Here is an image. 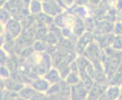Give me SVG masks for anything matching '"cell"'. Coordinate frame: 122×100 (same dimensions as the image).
Instances as JSON below:
<instances>
[{
  "label": "cell",
  "mask_w": 122,
  "mask_h": 100,
  "mask_svg": "<svg viewBox=\"0 0 122 100\" xmlns=\"http://www.w3.org/2000/svg\"><path fill=\"white\" fill-rule=\"evenodd\" d=\"M121 22H122V20H121Z\"/></svg>",
  "instance_id": "4dcf8cb0"
},
{
  "label": "cell",
  "mask_w": 122,
  "mask_h": 100,
  "mask_svg": "<svg viewBox=\"0 0 122 100\" xmlns=\"http://www.w3.org/2000/svg\"><path fill=\"white\" fill-rule=\"evenodd\" d=\"M48 45H55L58 44V40L56 36L53 33L49 31V33L46 35V36L43 39Z\"/></svg>",
  "instance_id": "ffe728a7"
},
{
  "label": "cell",
  "mask_w": 122,
  "mask_h": 100,
  "mask_svg": "<svg viewBox=\"0 0 122 100\" xmlns=\"http://www.w3.org/2000/svg\"><path fill=\"white\" fill-rule=\"evenodd\" d=\"M23 2L24 3V5H29V3L30 2L31 0H22Z\"/></svg>",
  "instance_id": "f546056e"
},
{
  "label": "cell",
  "mask_w": 122,
  "mask_h": 100,
  "mask_svg": "<svg viewBox=\"0 0 122 100\" xmlns=\"http://www.w3.org/2000/svg\"><path fill=\"white\" fill-rule=\"evenodd\" d=\"M87 95L88 90L82 81L77 84L71 86V99H86Z\"/></svg>",
  "instance_id": "5b68a950"
},
{
  "label": "cell",
  "mask_w": 122,
  "mask_h": 100,
  "mask_svg": "<svg viewBox=\"0 0 122 100\" xmlns=\"http://www.w3.org/2000/svg\"><path fill=\"white\" fill-rule=\"evenodd\" d=\"M109 86L108 81L107 82H95L93 86L88 92L86 99H99L100 96L106 92L108 86Z\"/></svg>",
  "instance_id": "277c9868"
},
{
  "label": "cell",
  "mask_w": 122,
  "mask_h": 100,
  "mask_svg": "<svg viewBox=\"0 0 122 100\" xmlns=\"http://www.w3.org/2000/svg\"><path fill=\"white\" fill-rule=\"evenodd\" d=\"M69 65H70V68H71V71L79 74V65L77 61V58L75 60H74L73 61H71L69 64Z\"/></svg>",
  "instance_id": "484cf974"
},
{
  "label": "cell",
  "mask_w": 122,
  "mask_h": 100,
  "mask_svg": "<svg viewBox=\"0 0 122 100\" xmlns=\"http://www.w3.org/2000/svg\"><path fill=\"white\" fill-rule=\"evenodd\" d=\"M115 8L117 11H122V0H116Z\"/></svg>",
  "instance_id": "83f0119b"
},
{
  "label": "cell",
  "mask_w": 122,
  "mask_h": 100,
  "mask_svg": "<svg viewBox=\"0 0 122 100\" xmlns=\"http://www.w3.org/2000/svg\"><path fill=\"white\" fill-rule=\"evenodd\" d=\"M37 93V91L33 89L30 85H25L23 88L18 92V95L20 99H31L33 96Z\"/></svg>",
  "instance_id": "4fadbf2b"
},
{
  "label": "cell",
  "mask_w": 122,
  "mask_h": 100,
  "mask_svg": "<svg viewBox=\"0 0 122 100\" xmlns=\"http://www.w3.org/2000/svg\"><path fill=\"white\" fill-rule=\"evenodd\" d=\"M12 18L10 12L3 7H1V14H0V20H1V25L4 26L8 20Z\"/></svg>",
  "instance_id": "44dd1931"
},
{
  "label": "cell",
  "mask_w": 122,
  "mask_h": 100,
  "mask_svg": "<svg viewBox=\"0 0 122 100\" xmlns=\"http://www.w3.org/2000/svg\"><path fill=\"white\" fill-rule=\"evenodd\" d=\"M24 5H24L22 0H8L2 7L9 11L13 18H15L20 13V11L22 10Z\"/></svg>",
  "instance_id": "52a82bcc"
},
{
  "label": "cell",
  "mask_w": 122,
  "mask_h": 100,
  "mask_svg": "<svg viewBox=\"0 0 122 100\" xmlns=\"http://www.w3.org/2000/svg\"><path fill=\"white\" fill-rule=\"evenodd\" d=\"M71 13H72L77 17H80L81 18H85L87 17V11L86 9V8H84L83 5H75L74 7L73 8V9L68 10Z\"/></svg>",
  "instance_id": "2e32d148"
},
{
  "label": "cell",
  "mask_w": 122,
  "mask_h": 100,
  "mask_svg": "<svg viewBox=\"0 0 122 100\" xmlns=\"http://www.w3.org/2000/svg\"><path fill=\"white\" fill-rule=\"evenodd\" d=\"M65 80L68 85L73 86V85H75V84H77L78 83L81 82V77H80V75H79L78 73L71 71L70 74L65 79Z\"/></svg>",
  "instance_id": "e0dca14e"
},
{
  "label": "cell",
  "mask_w": 122,
  "mask_h": 100,
  "mask_svg": "<svg viewBox=\"0 0 122 100\" xmlns=\"http://www.w3.org/2000/svg\"><path fill=\"white\" fill-rule=\"evenodd\" d=\"M55 1H56V2L60 7H61L63 9H68V6L67 5V4L65 3V2L64 1V0H55Z\"/></svg>",
  "instance_id": "4316f807"
},
{
  "label": "cell",
  "mask_w": 122,
  "mask_h": 100,
  "mask_svg": "<svg viewBox=\"0 0 122 100\" xmlns=\"http://www.w3.org/2000/svg\"><path fill=\"white\" fill-rule=\"evenodd\" d=\"M34 17H35L36 22L43 23V24L48 25V26H49L50 24H52L54 22V18H53V17L46 15V13H44L43 11H42L41 13L35 15Z\"/></svg>",
  "instance_id": "9a60e30c"
},
{
  "label": "cell",
  "mask_w": 122,
  "mask_h": 100,
  "mask_svg": "<svg viewBox=\"0 0 122 100\" xmlns=\"http://www.w3.org/2000/svg\"><path fill=\"white\" fill-rule=\"evenodd\" d=\"M32 46L36 52H44L47 49L48 45L43 40H36L33 43Z\"/></svg>",
  "instance_id": "ac0fdd59"
},
{
  "label": "cell",
  "mask_w": 122,
  "mask_h": 100,
  "mask_svg": "<svg viewBox=\"0 0 122 100\" xmlns=\"http://www.w3.org/2000/svg\"><path fill=\"white\" fill-rule=\"evenodd\" d=\"M43 11L46 15L55 18L63 12V8L56 2L55 0H46L43 2Z\"/></svg>",
  "instance_id": "8992f818"
},
{
  "label": "cell",
  "mask_w": 122,
  "mask_h": 100,
  "mask_svg": "<svg viewBox=\"0 0 122 100\" xmlns=\"http://www.w3.org/2000/svg\"><path fill=\"white\" fill-rule=\"evenodd\" d=\"M120 95H121V86L109 84L106 92L101 95L99 99L114 100V99H119Z\"/></svg>",
  "instance_id": "ba28073f"
},
{
  "label": "cell",
  "mask_w": 122,
  "mask_h": 100,
  "mask_svg": "<svg viewBox=\"0 0 122 100\" xmlns=\"http://www.w3.org/2000/svg\"><path fill=\"white\" fill-rule=\"evenodd\" d=\"M84 24H85L86 30L94 32L96 28V24L95 22V20L92 18V17H86V18H83Z\"/></svg>",
  "instance_id": "d6986e66"
},
{
  "label": "cell",
  "mask_w": 122,
  "mask_h": 100,
  "mask_svg": "<svg viewBox=\"0 0 122 100\" xmlns=\"http://www.w3.org/2000/svg\"><path fill=\"white\" fill-rule=\"evenodd\" d=\"M72 30L75 33V35L78 37L81 36L83 33L86 31L85 24H84L83 19L80 18V17H75V19L74 20V23L72 24Z\"/></svg>",
  "instance_id": "8fae6325"
},
{
  "label": "cell",
  "mask_w": 122,
  "mask_h": 100,
  "mask_svg": "<svg viewBox=\"0 0 122 100\" xmlns=\"http://www.w3.org/2000/svg\"><path fill=\"white\" fill-rule=\"evenodd\" d=\"M0 55H1V58H0L1 65H5L6 61L8 58V54L3 49H1V50H0Z\"/></svg>",
  "instance_id": "d4e9b609"
},
{
  "label": "cell",
  "mask_w": 122,
  "mask_h": 100,
  "mask_svg": "<svg viewBox=\"0 0 122 100\" xmlns=\"http://www.w3.org/2000/svg\"><path fill=\"white\" fill-rule=\"evenodd\" d=\"M112 46L116 50H122V35H115Z\"/></svg>",
  "instance_id": "7402d4cb"
},
{
  "label": "cell",
  "mask_w": 122,
  "mask_h": 100,
  "mask_svg": "<svg viewBox=\"0 0 122 100\" xmlns=\"http://www.w3.org/2000/svg\"><path fill=\"white\" fill-rule=\"evenodd\" d=\"M30 85L33 89H35L37 92L46 93L50 87V86H51V83L48 80H46L44 77H41L34 79V80L31 82Z\"/></svg>",
  "instance_id": "9c48e42d"
},
{
  "label": "cell",
  "mask_w": 122,
  "mask_h": 100,
  "mask_svg": "<svg viewBox=\"0 0 122 100\" xmlns=\"http://www.w3.org/2000/svg\"><path fill=\"white\" fill-rule=\"evenodd\" d=\"M2 27L3 30L11 35L14 39L18 38L23 31V27L20 21L13 17Z\"/></svg>",
  "instance_id": "3957f363"
},
{
  "label": "cell",
  "mask_w": 122,
  "mask_h": 100,
  "mask_svg": "<svg viewBox=\"0 0 122 100\" xmlns=\"http://www.w3.org/2000/svg\"><path fill=\"white\" fill-rule=\"evenodd\" d=\"M0 75H1V79H8L10 78L11 76V71L9 70L5 65H1V68H0Z\"/></svg>",
  "instance_id": "603a6c76"
},
{
  "label": "cell",
  "mask_w": 122,
  "mask_h": 100,
  "mask_svg": "<svg viewBox=\"0 0 122 100\" xmlns=\"http://www.w3.org/2000/svg\"><path fill=\"white\" fill-rule=\"evenodd\" d=\"M112 33L115 35H122V22L120 20H117L114 24Z\"/></svg>",
  "instance_id": "cb8c5ba5"
},
{
  "label": "cell",
  "mask_w": 122,
  "mask_h": 100,
  "mask_svg": "<svg viewBox=\"0 0 122 100\" xmlns=\"http://www.w3.org/2000/svg\"><path fill=\"white\" fill-rule=\"evenodd\" d=\"M49 26L43 23H35L36 40H43L46 35L49 33Z\"/></svg>",
  "instance_id": "7c38bea8"
},
{
  "label": "cell",
  "mask_w": 122,
  "mask_h": 100,
  "mask_svg": "<svg viewBox=\"0 0 122 100\" xmlns=\"http://www.w3.org/2000/svg\"><path fill=\"white\" fill-rule=\"evenodd\" d=\"M95 40V33L93 32L86 30L83 34L78 37L75 44V51L78 55H82L86 46Z\"/></svg>",
  "instance_id": "7a4b0ae2"
},
{
  "label": "cell",
  "mask_w": 122,
  "mask_h": 100,
  "mask_svg": "<svg viewBox=\"0 0 122 100\" xmlns=\"http://www.w3.org/2000/svg\"><path fill=\"white\" fill-rule=\"evenodd\" d=\"M8 1V0H0V4H1V7L3 6Z\"/></svg>",
  "instance_id": "f1b7e54d"
},
{
  "label": "cell",
  "mask_w": 122,
  "mask_h": 100,
  "mask_svg": "<svg viewBox=\"0 0 122 100\" xmlns=\"http://www.w3.org/2000/svg\"><path fill=\"white\" fill-rule=\"evenodd\" d=\"M102 49L99 44L94 40L87 45L83 52V55L87 58L92 64L101 61V55H102Z\"/></svg>",
  "instance_id": "6da1fadb"
},
{
  "label": "cell",
  "mask_w": 122,
  "mask_h": 100,
  "mask_svg": "<svg viewBox=\"0 0 122 100\" xmlns=\"http://www.w3.org/2000/svg\"><path fill=\"white\" fill-rule=\"evenodd\" d=\"M43 77H44L46 80H48L51 84L58 83L61 80H62L59 70H58L57 68L53 66L43 75Z\"/></svg>",
  "instance_id": "30bf717a"
},
{
  "label": "cell",
  "mask_w": 122,
  "mask_h": 100,
  "mask_svg": "<svg viewBox=\"0 0 122 100\" xmlns=\"http://www.w3.org/2000/svg\"><path fill=\"white\" fill-rule=\"evenodd\" d=\"M30 15L35 16L43 11V2L40 0H31L28 5Z\"/></svg>",
  "instance_id": "5bb4252c"
}]
</instances>
